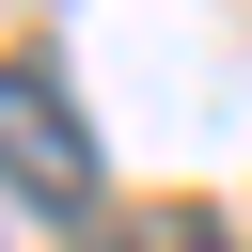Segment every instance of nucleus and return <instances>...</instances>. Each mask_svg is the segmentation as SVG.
<instances>
[{
  "label": "nucleus",
  "instance_id": "obj_1",
  "mask_svg": "<svg viewBox=\"0 0 252 252\" xmlns=\"http://www.w3.org/2000/svg\"><path fill=\"white\" fill-rule=\"evenodd\" d=\"M0 173H16L32 205H79V189H94V142H79V110H63L47 63H0Z\"/></svg>",
  "mask_w": 252,
  "mask_h": 252
}]
</instances>
